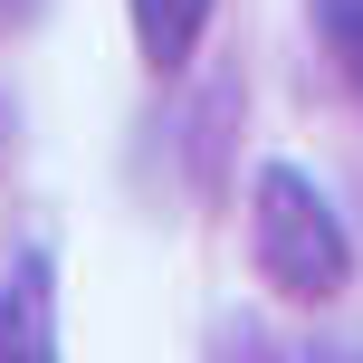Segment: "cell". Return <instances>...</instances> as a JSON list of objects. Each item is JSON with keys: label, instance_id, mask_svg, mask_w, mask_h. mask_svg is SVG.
I'll list each match as a JSON object with an SVG mask.
<instances>
[{"label": "cell", "instance_id": "1", "mask_svg": "<svg viewBox=\"0 0 363 363\" xmlns=\"http://www.w3.org/2000/svg\"><path fill=\"white\" fill-rule=\"evenodd\" d=\"M249 258H258V277H268L287 306H325L354 277L345 220H335V201L296 163H258V182H249Z\"/></svg>", "mask_w": 363, "mask_h": 363}, {"label": "cell", "instance_id": "2", "mask_svg": "<svg viewBox=\"0 0 363 363\" xmlns=\"http://www.w3.org/2000/svg\"><path fill=\"white\" fill-rule=\"evenodd\" d=\"M134 10V48H144L153 77H182L201 48V29H211V0H125Z\"/></svg>", "mask_w": 363, "mask_h": 363}, {"label": "cell", "instance_id": "3", "mask_svg": "<svg viewBox=\"0 0 363 363\" xmlns=\"http://www.w3.org/2000/svg\"><path fill=\"white\" fill-rule=\"evenodd\" d=\"M306 10H315V38H325L335 77H345L354 106H363V0H306Z\"/></svg>", "mask_w": 363, "mask_h": 363}, {"label": "cell", "instance_id": "4", "mask_svg": "<svg viewBox=\"0 0 363 363\" xmlns=\"http://www.w3.org/2000/svg\"><path fill=\"white\" fill-rule=\"evenodd\" d=\"M0 10H19V0H0Z\"/></svg>", "mask_w": 363, "mask_h": 363}]
</instances>
